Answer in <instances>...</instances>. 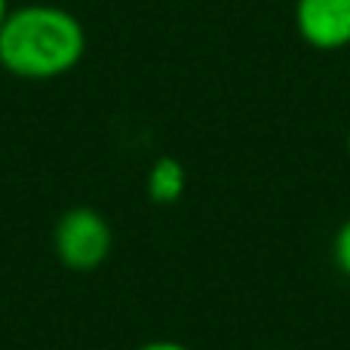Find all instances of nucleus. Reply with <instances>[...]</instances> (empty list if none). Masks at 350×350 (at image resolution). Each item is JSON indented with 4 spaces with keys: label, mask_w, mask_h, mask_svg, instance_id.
I'll list each match as a JSON object with an SVG mask.
<instances>
[{
    "label": "nucleus",
    "mask_w": 350,
    "mask_h": 350,
    "mask_svg": "<svg viewBox=\"0 0 350 350\" xmlns=\"http://www.w3.org/2000/svg\"><path fill=\"white\" fill-rule=\"evenodd\" d=\"M86 55V28L59 3L10 10L0 28V65L18 80H55Z\"/></svg>",
    "instance_id": "nucleus-1"
},
{
    "label": "nucleus",
    "mask_w": 350,
    "mask_h": 350,
    "mask_svg": "<svg viewBox=\"0 0 350 350\" xmlns=\"http://www.w3.org/2000/svg\"><path fill=\"white\" fill-rule=\"evenodd\" d=\"M55 258L77 273H90L108 261L114 249V230L108 218L92 206H71L59 215L53 228Z\"/></svg>",
    "instance_id": "nucleus-2"
},
{
    "label": "nucleus",
    "mask_w": 350,
    "mask_h": 350,
    "mask_svg": "<svg viewBox=\"0 0 350 350\" xmlns=\"http://www.w3.org/2000/svg\"><path fill=\"white\" fill-rule=\"evenodd\" d=\"M295 28L320 53L350 46V0H295Z\"/></svg>",
    "instance_id": "nucleus-3"
},
{
    "label": "nucleus",
    "mask_w": 350,
    "mask_h": 350,
    "mask_svg": "<svg viewBox=\"0 0 350 350\" xmlns=\"http://www.w3.org/2000/svg\"><path fill=\"white\" fill-rule=\"evenodd\" d=\"M145 187H148V197L157 206H172L175 200H181V193H185L187 172L175 157H157L151 163V170H148Z\"/></svg>",
    "instance_id": "nucleus-4"
},
{
    "label": "nucleus",
    "mask_w": 350,
    "mask_h": 350,
    "mask_svg": "<svg viewBox=\"0 0 350 350\" xmlns=\"http://www.w3.org/2000/svg\"><path fill=\"white\" fill-rule=\"evenodd\" d=\"M332 255H335V265H338V271L345 273V277H350V218L338 228V234H335Z\"/></svg>",
    "instance_id": "nucleus-5"
},
{
    "label": "nucleus",
    "mask_w": 350,
    "mask_h": 350,
    "mask_svg": "<svg viewBox=\"0 0 350 350\" xmlns=\"http://www.w3.org/2000/svg\"><path fill=\"white\" fill-rule=\"evenodd\" d=\"M135 350H191V347H187V345H181V341L157 338V341H145V345H139Z\"/></svg>",
    "instance_id": "nucleus-6"
},
{
    "label": "nucleus",
    "mask_w": 350,
    "mask_h": 350,
    "mask_svg": "<svg viewBox=\"0 0 350 350\" xmlns=\"http://www.w3.org/2000/svg\"><path fill=\"white\" fill-rule=\"evenodd\" d=\"M10 0H0V28H3V22H6V16H10Z\"/></svg>",
    "instance_id": "nucleus-7"
},
{
    "label": "nucleus",
    "mask_w": 350,
    "mask_h": 350,
    "mask_svg": "<svg viewBox=\"0 0 350 350\" xmlns=\"http://www.w3.org/2000/svg\"><path fill=\"white\" fill-rule=\"evenodd\" d=\"M347 154H350V129H347Z\"/></svg>",
    "instance_id": "nucleus-8"
}]
</instances>
